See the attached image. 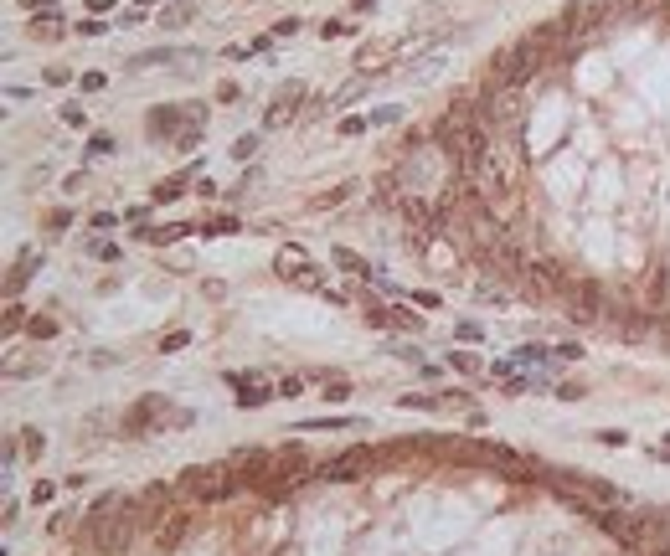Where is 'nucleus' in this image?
Masks as SVG:
<instances>
[{
	"mask_svg": "<svg viewBox=\"0 0 670 556\" xmlns=\"http://www.w3.org/2000/svg\"><path fill=\"white\" fill-rule=\"evenodd\" d=\"M176 489L186 500H197V505H217L227 500L232 489H243V474H237V463H191V469L176 474Z\"/></svg>",
	"mask_w": 670,
	"mask_h": 556,
	"instance_id": "f257e3e1",
	"label": "nucleus"
},
{
	"mask_svg": "<svg viewBox=\"0 0 670 556\" xmlns=\"http://www.w3.org/2000/svg\"><path fill=\"white\" fill-rule=\"evenodd\" d=\"M542 68H547V47L536 36H521V41H511V47L490 62V88H521Z\"/></svg>",
	"mask_w": 670,
	"mask_h": 556,
	"instance_id": "f03ea898",
	"label": "nucleus"
},
{
	"mask_svg": "<svg viewBox=\"0 0 670 556\" xmlns=\"http://www.w3.org/2000/svg\"><path fill=\"white\" fill-rule=\"evenodd\" d=\"M273 278L289 283V288H305V294H325V268L315 263V253L305 242H284L273 253Z\"/></svg>",
	"mask_w": 670,
	"mask_h": 556,
	"instance_id": "7ed1b4c3",
	"label": "nucleus"
},
{
	"mask_svg": "<svg viewBox=\"0 0 670 556\" xmlns=\"http://www.w3.org/2000/svg\"><path fill=\"white\" fill-rule=\"evenodd\" d=\"M547 484H557L567 500H577V505H588V510H609V505H624V489L619 484H609V479H593V474H552Z\"/></svg>",
	"mask_w": 670,
	"mask_h": 556,
	"instance_id": "20e7f679",
	"label": "nucleus"
},
{
	"mask_svg": "<svg viewBox=\"0 0 670 556\" xmlns=\"http://www.w3.org/2000/svg\"><path fill=\"white\" fill-rule=\"evenodd\" d=\"M402 41L397 36H372V41H361V47L351 52V73L356 78H382V73H392L397 62H402Z\"/></svg>",
	"mask_w": 670,
	"mask_h": 556,
	"instance_id": "39448f33",
	"label": "nucleus"
},
{
	"mask_svg": "<svg viewBox=\"0 0 670 556\" xmlns=\"http://www.w3.org/2000/svg\"><path fill=\"white\" fill-rule=\"evenodd\" d=\"M191 422H197V412H186V407H170L165 397H140L124 428H129V433H145V428H191Z\"/></svg>",
	"mask_w": 670,
	"mask_h": 556,
	"instance_id": "423d86ee",
	"label": "nucleus"
},
{
	"mask_svg": "<svg viewBox=\"0 0 670 556\" xmlns=\"http://www.w3.org/2000/svg\"><path fill=\"white\" fill-rule=\"evenodd\" d=\"M515 278H521L526 299H562V288L572 283L567 273H562V263H552V258H526V268Z\"/></svg>",
	"mask_w": 670,
	"mask_h": 556,
	"instance_id": "0eeeda50",
	"label": "nucleus"
},
{
	"mask_svg": "<svg viewBox=\"0 0 670 556\" xmlns=\"http://www.w3.org/2000/svg\"><path fill=\"white\" fill-rule=\"evenodd\" d=\"M577 325H598L603 315H609V294H603L598 283H567L562 288V299H557Z\"/></svg>",
	"mask_w": 670,
	"mask_h": 556,
	"instance_id": "6e6552de",
	"label": "nucleus"
},
{
	"mask_svg": "<svg viewBox=\"0 0 670 556\" xmlns=\"http://www.w3.org/2000/svg\"><path fill=\"white\" fill-rule=\"evenodd\" d=\"M305 103H310V93H305V83H284L278 93L263 103V129L273 135V129H289L294 119H305Z\"/></svg>",
	"mask_w": 670,
	"mask_h": 556,
	"instance_id": "1a4fd4ad",
	"label": "nucleus"
},
{
	"mask_svg": "<svg viewBox=\"0 0 670 556\" xmlns=\"http://www.w3.org/2000/svg\"><path fill=\"white\" fill-rule=\"evenodd\" d=\"M186 124V103H160V108H150V140H181V129Z\"/></svg>",
	"mask_w": 670,
	"mask_h": 556,
	"instance_id": "9d476101",
	"label": "nucleus"
},
{
	"mask_svg": "<svg viewBox=\"0 0 670 556\" xmlns=\"http://www.w3.org/2000/svg\"><path fill=\"white\" fill-rule=\"evenodd\" d=\"M366 469H372V458H366V449H356V453H345V458L320 463V469H315V479H361Z\"/></svg>",
	"mask_w": 670,
	"mask_h": 556,
	"instance_id": "9b49d317",
	"label": "nucleus"
},
{
	"mask_svg": "<svg viewBox=\"0 0 670 556\" xmlns=\"http://www.w3.org/2000/svg\"><path fill=\"white\" fill-rule=\"evenodd\" d=\"M197 170H201V160H191L186 170H176V175H170V181H160L155 191H150V206H165V201H176V196L191 186V175H197Z\"/></svg>",
	"mask_w": 670,
	"mask_h": 556,
	"instance_id": "f8f14e48",
	"label": "nucleus"
},
{
	"mask_svg": "<svg viewBox=\"0 0 670 556\" xmlns=\"http://www.w3.org/2000/svg\"><path fill=\"white\" fill-rule=\"evenodd\" d=\"M26 36L31 41H57V36H68V21H62V11H41L26 21Z\"/></svg>",
	"mask_w": 670,
	"mask_h": 556,
	"instance_id": "ddd939ff",
	"label": "nucleus"
},
{
	"mask_svg": "<svg viewBox=\"0 0 670 556\" xmlns=\"http://www.w3.org/2000/svg\"><path fill=\"white\" fill-rule=\"evenodd\" d=\"M351 196H356V181H335V186H325V191L310 196V211H335L340 201H351Z\"/></svg>",
	"mask_w": 670,
	"mask_h": 556,
	"instance_id": "4468645a",
	"label": "nucleus"
},
{
	"mask_svg": "<svg viewBox=\"0 0 670 556\" xmlns=\"http://www.w3.org/2000/svg\"><path fill=\"white\" fill-rule=\"evenodd\" d=\"M191 237V221H170V227H140V242H150V248H170V242H181Z\"/></svg>",
	"mask_w": 670,
	"mask_h": 556,
	"instance_id": "2eb2a0df",
	"label": "nucleus"
},
{
	"mask_svg": "<svg viewBox=\"0 0 670 556\" xmlns=\"http://www.w3.org/2000/svg\"><path fill=\"white\" fill-rule=\"evenodd\" d=\"M155 21L165 31H176V26H186V21H197V0H170V6H160Z\"/></svg>",
	"mask_w": 670,
	"mask_h": 556,
	"instance_id": "dca6fc26",
	"label": "nucleus"
},
{
	"mask_svg": "<svg viewBox=\"0 0 670 556\" xmlns=\"http://www.w3.org/2000/svg\"><path fill=\"white\" fill-rule=\"evenodd\" d=\"M36 268H41V253H26V258H16V268L6 273V294L16 299V294H21V283H26Z\"/></svg>",
	"mask_w": 670,
	"mask_h": 556,
	"instance_id": "f3484780",
	"label": "nucleus"
},
{
	"mask_svg": "<svg viewBox=\"0 0 670 556\" xmlns=\"http://www.w3.org/2000/svg\"><path fill=\"white\" fill-rule=\"evenodd\" d=\"M351 428V417H310V422H299V433H345Z\"/></svg>",
	"mask_w": 670,
	"mask_h": 556,
	"instance_id": "a211bd4d",
	"label": "nucleus"
},
{
	"mask_svg": "<svg viewBox=\"0 0 670 556\" xmlns=\"http://www.w3.org/2000/svg\"><path fill=\"white\" fill-rule=\"evenodd\" d=\"M474 304H495V309H511L515 299H511V294H501L495 283H480V288H474Z\"/></svg>",
	"mask_w": 670,
	"mask_h": 556,
	"instance_id": "6ab92c4d",
	"label": "nucleus"
},
{
	"mask_svg": "<svg viewBox=\"0 0 670 556\" xmlns=\"http://www.w3.org/2000/svg\"><path fill=\"white\" fill-rule=\"evenodd\" d=\"M387 315H392V325H397V330H413V335H423V320L413 315V309H402L397 299H392V309H387Z\"/></svg>",
	"mask_w": 670,
	"mask_h": 556,
	"instance_id": "aec40b11",
	"label": "nucleus"
},
{
	"mask_svg": "<svg viewBox=\"0 0 670 556\" xmlns=\"http://www.w3.org/2000/svg\"><path fill=\"white\" fill-rule=\"evenodd\" d=\"M16 449L26 453V458H41V449H47V438H41L36 428H26V433H16Z\"/></svg>",
	"mask_w": 670,
	"mask_h": 556,
	"instance_id": "412c9836",
	"label": "nucleus"
},
{
	"mask_svg": "<svg viewBox=\"0 0 670 556\" xmlns=\"http://www.w3.org/2000/svg\"><path fill=\"white\" fill-rule=\"evenodd\" d=\"M454 340H459V345H480V340H485V325L459 320V325H454Z\"/></svg>",
	"mask_w": 670,
	"mask_h": 556,
	"instance_id": "4be33fe9",
	"label": "nucleus"
},
{
	"mask_svg": "<svg viewBox=\"0 0 670 556\" xmlns=\"http://www.w3.org/2000/svg\"><path fill=\"white\" fill-rule=\"evenodd\" d=\"M26 335H31V340H52V335H57L52 315H31V320H26Z\"/></svg>",
	"mask_w": 670,
	"mask_h": 556,
	"instance_id": "5701e85b",
	"label": "nucleus"
},
{
	"mask_svg": "<svg viewBox=\"0 0 670 556\" xmlns=\"http://www.w3.org/2000/svg\"><path fill=\"white\" fill-rule=\"evenodd\" d=\"M268 397H273V387H237V407H258Z\"/></svg>",
	"mask_w": 670,
	"mask_h": 556,
	"instance_id": "b1692460",
	"label": "nucleus"
},
{
	"mask_svg": "<svg viewBox=\"0 0 670 556\" xmlns=\"http://www.w3.org/2000/svg\"><path fill=\"white\" fill-rule=\"evenodd\" d=\"M366 129H372V114H345L335 124V135H366Z\"/></svg>",
	"mask_w": 670,
	"mask_h": 556,
	"instance_id": "393cba45",
	"label": "nucleus"
},
{
	"mask_svg": "<svg viewBox=\"0 0 670 556\" xmlns=\"http://www.w3.org/2000/svg\"><path fill=\"white\" fill-rule=\"evenodd\" d=\"M335 268H345V273H356V278H366V263L351 253V248H335Z\"/></svg>",
	"mask_w": 670,
	"mask_h": 556,
	"instance_id": "a878e982",
	"label": "nucleus"
},
{
	"mask_svg": "<svg viewBox=\"0 0 670 556\" xmlns=\"http://www.w3.org/2000/svg\"><path fill=\"white\" fill-rule=\"evenodd\" d=\"M119 253H124V248H114L109 237H93V242H88V258H103V263H119Z\"/></svg>",
	"mask_w": 670,
	"mask_h": 556,
	"instance_id": "bb28decb",
	"label": "nucleus"
},
{
	"mask_svg": "<svg viewBox=\"0 0 670 556\" xmlns=\"http://www.w3.org/2000/svg\"><path fill=\"white\" fill-rule=\"evenodd\" d=\"M449 366H454V371H464V376H474V371H480V355H469V350H449Z\"/></svg>",
	"mask_w": 670,
	"mask_h": 556,
	"instance_id": "cd10ccee",
	"label": "nucleus"
},
{
	"mask_svg": "<svg viewBox=\"0 0 670 556\" xmlns=\"http://www.w3.org/2000/svg\"><path fill=\"white\" fill-rule=\"evenodd\" d=\"M181 536H186V515H170V520H165V530H160V546H176Z\"/></svg>",
	"mask_w": 670,
	"mask_h": 556,
	"instance_id": "c85d7f7f",
	"label": "nucleus"
},
{
	"mask_svg": "<svg viewBox=\"0 0 670 556\" xmlns=\"http://www.w3.org/2000/svg\"><path fill=\"white\" fill-rule=\"evenodd\" d=\"M26 500H31V505H52V500H57V484H52V479H36Z\"/></svg>",
	"mask_w": 670,
	"mask_h": 556,
	"instance_id": "c756f323",
	"label": "nucleus"
},
{
	"mask_svg": "<svg viewBox=\"0 0 670 556\" xmlns=\"http://www.w3.org/2000/svg\"><path fill=\"white\" fill-rule=\"evenodd\" d=\"M237 227H243V221H237V216H211V221H206L201 232H206V237H222V232H237Z\"/></svg>",
	"mask_w": 670,
	"mask_h": 556,
	"instance_id": "7c9ffc66",
	"label": "nucleus"
},
{
	"mask_svg": "<svg viewBox=\"0 0 670 556\" xmlns=\"http://www.w3.org/2000/svg\"><path fill=\"white\" fill-rule=\"evenodd\" d=\"M382 124H402V108L397 103H382L377 114H372V129H382Z\"/></svg>",
	"mask_w": 670,
	"mask_h": 556,
	"instance_id": "2f4dec72",
	"label": "nucleus"
},
{
	"mask_svg": "<svg viewBox=\"0 0 670 556\" xmlns=\"http://www.w3.org/2000/svg\"><path fill=\"white\" fill-rule=\"evenodd\" d=\"M413 304L418 309H444V294L439 288H413Z\"/></svg>",
	"mask_w": 670,
	"mask_h": 556,
	"instance_id": "473e14b6",
	"label": "nucleus"
},
{
	"mask_svg": "<svg viewBox=\"0 0 670 556\" xmlns=\"http://www.w3.org/2000/svg\"><path fill=\"white\" fill-rule=\"evenodd\" d=\"M258 154V135H243V140H232V160H253Z\"/></svg>",
	"mask_w": 670,
	"mask_h": 556,
	"instance_id": "72a5a7b5",
	"label": "nucleus"
},
{
	"mask_svg": "<svg viewBox=\"0 0 670 556\" xmlns=\"http://www.w3.org/2000/svg\"><path fill=\"white\" fill-rule=\"evenodd\" d=\"M78 88H83V93H103V88H109V73H83Z\"/></svg>",
	"mask_w": 670,
	"mask_h": 556,
	"instance_id": "f704fd0d",
	"label": "nucleus"
},
{
	"mask_svg": "<svg viewBox=\"0 0 670 556\" xmlns=\"http://www.w3.org/2000/svg\"><path fill=\"white\" fill-rule=\"evenodd\" d=\"M98 154H114V135H93L88 140V160H98Z\"/></svg>",
	"mask_w": 670,
	"mask_h": 556,
	"instance_id": "c9c22d12",
	"label": "nucleus"
},
{
	"mask_svg": "<svg viewBox=\"0 0 670 556\" xmlns=\"http://www.w3.org/2000/svg\"><path fill=\"white\" fill-rule=\"evenodd\" d=\"M62 124H68V129H88V119H83L78 103H62Z\"/></svg>",
	"mask_w": 670,
	"mask_h": 556,
	"instance_id": "e433bc0d",
	"label": "nucleus"
},
{
	"mask_svg": "<svg viewBox=\"0 0 670 556\" xmlns=\"http://www.w3.org/2000/svg\"><path fill=\"white\" fill-rule=\"evenodd\" d=\"M83 361H88V366H119V350H88Z\"/></svg>",
	"mask_w": 670,
	"mask_h": 556,
	"instance_id": "4c0bfd02",
	"label": "nucleus"
},
{
	"mask_svg": "<svg viewBox=\"0 0 670 556\" xmlns=\"http://www.w3.org/2000/svg\"><path fill=\"white\" fill-rule=\"evenodd\" d=\"M186 124L191 129H206V103H186Z\"/></svg>",
	"mask_w": 670,
	"mask_h": 556,
	"instance_id": "58836bf2",
	"label": "nucleus"
},
{
	"mask_svg": "<svg viewBox=\"0 0 670 556\" xmlns=\"http://www.w3.org/2000/svg\"><path fill=\"white\" fill-rule=\"evenodd\" d=\"M186 340H191V330H170V335H165V340H160V350H165V355H170V350H181V345H186Z\"/></svg>",
	"mask_w": 670,
	"mask_h": 556,
	"instance_id": "ea45409f",
	"label": "nucleus"
},
{
	"mask_svg": "<svg viewBox=\"0 0 670 556\" xmlns=\"http://www.w3.org/2000/svg\"><path fill=\"white\" fill-rule=\"evenodd\" d=\"M299 26H305V21H299V16H284V21H273V36H294Z\"/></svg>",
	"mask_w": 670,
	"mask_h": 556,
	"instance_id": "a19ab883",
	"label": "nucleus"
},
{
	"mask_svg": "<svg viewBox=\"0 0 670 556\" xmlns=\"http://www.w3.org/2000/svg\"><path fill=\"white\" fill-rule=\"evenodd\" d=\"M325 397L330 402H345V397H351V382H325Z\"/></svg>",
	"mask_w": 670,
	"mask_h": 556,
	"instance_id": "79ce46f5",
	"label": "nucleus"
},
{
	"mask_svg": "<svg viewBox=\"0 0 670 556\" xmlns=\"http://www.w3.org/2000/svg\"><path fill=\"white\" fill-rule=\"evenodd\" d=\"M93 227H98V232H114L119 216H114V211H93Z\"/></svg>",
	"mask_w": 670,
	"mask_h": 556,
	"instance_id": "37998d69",
	"label": "nucleus"
},
{
	"mask_svg": "<svg viewBox=\"0 0 670 556\" xmlns=\"http://www.w3.org/2000/svg\"><path fill=\"white\" fill-rule=\"evenodd\" d=\"M577 355H582L577 340H562V345H557V361H577Z\"/></svg>",
	"mask_w": 670,
	"mask_h": 556,
	"instance_id": "c03bdc74",
	"label": "nucleus"
},
{
	"mask_svg": "<svg viewBox=\"0 0 670 556\" xmlns=\"http://www.w3.org/2000/svg\"><path fill=\"white\" fill-rule=\"evenodd\" d=\"M237 98H243V88H237V83H222L217 88V103H237Z\"/></svg>",
	"mask_w": 670,
	"mask_h": 556,
	"instance_id": "a18cd8bd",
	"label": "nucleus"
},
{
	"mask_svg": "<svg viewBox=\"0 0 670 556\" xmlns=\"http://www.w3.org/2000/svg\"><path fill=\"white\" fill-rule=\"evenodd\" d=\"M41 78H47L52 88H68V83H73V78H68V68H47V73H41Z\"/></svg>",
	"mask_w": 670,
	"mask_h": 556,
	"instance_id": "49530a36",
	"label": "nucleus"
},
{
	"mask_svg": "<svg viewBox=\"0 0 670 556\" xmlns=\"http://www.w3.org/2000/svg\"><path fill=\"white\" fill-rule=\"evenodd\" d=\"M83 6H88V16H109V11H114V0H83Z\"/></svg>",
	"mask_w": 670,
	"mask_h": 556,
	"instance_id": "de8ad7c7",
	"label": "nucleus"
},
{
	"mask_svg": "<svg viewBox=\"0 0 670 556\" xmlns=\"http://www.w3.org/2000/svg\"><path fill=\"white\" fill-rule=\"evenodd\" d=\"M21 6H26L31 16H41V11H57V0H21Z\"/></svg>",
	"mask_w": 670,
	"mask_h": 556,
	"instance_id": "09e8293b",
	"label": "nucleus"
},
{
	"mask_svg": "<svg viewBox=\"0 0 670 556\" xmlns=\"http://www.w3.org/2000/svg\"><path fill=\"white\" fill-rule=\"evenodd\" d=\"M284 397H294V392H305V376H284V387H278Z\"/></svg>",
	"mask_w": 670,
	"mask_h": 556,
	"instance_id": "8fccbe9b",
	"label": "nucleus"
},
{
	"mask_svg": "<svg viewBox=\"0 0 670 556\" xmlns=\"http://www.w3.org/2000/svg\"><path fill=\"white\" fill-rule=\"evenodd\" d=\"M47 530H52V536H62V530H68V510H57V515L47 520Z\"/></svg>",
	"mask_w": 670,
	"mask_h": 556,
	"instance_id": "3c124183",
	"label": "nucleus"
},
{
	"mask_svg": "<svg viewBox=\"0 0 670 556\" xmlns=\"http://www.w3.org/2000/svg\"><path fill=\"white\" fill-rule=\"evenodd\" d=\"M150 6H155V0H140V11H150Z\"/></svg>",
	"mask_w": 670,
	"mask_h": 556,
	"instance_id": "603ef678",
	"label": "nucleus"
}]
</instances>
